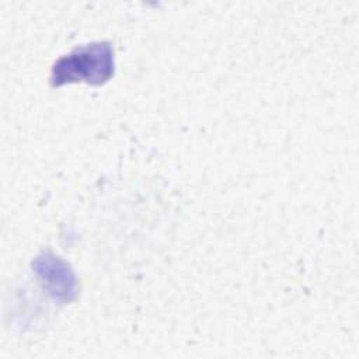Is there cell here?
<instances>
[{
    "label": "cell",
    "instance_id": "6da1fadb",
    "mask_svg": "<svg viewBox=\"0 0 359 359\" xmlns=\"http://www.w3.org/2000/svg\"><path fill=\"white\" fill-rule=\"evenodd\" d=\"M114 49L109 42H93L74 48L69 55L59 57L50 72V86L86 81L94 86L104 84L114 76Z\"/></svg>",
    "mask_w": 359,
    "mask_h": 359
}]
</instances>
